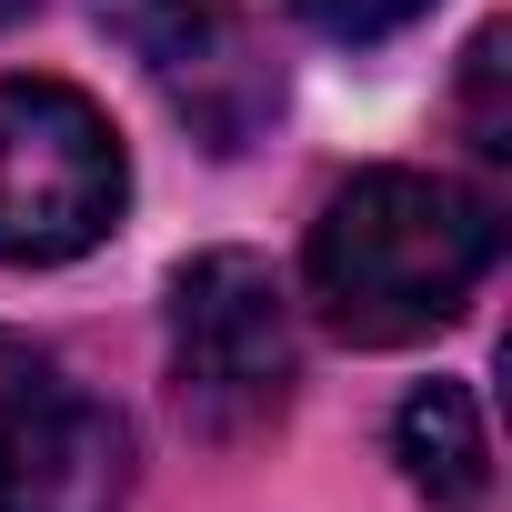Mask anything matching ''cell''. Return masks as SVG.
<instances>
[{"label": "cell", "mask_w": 512, "mask_h": 512, "mask_svg": "<svg viewBox=\"0 0 512 512\" xmlns=\"http://www.w3.org/2000/svg\"><path fill=\"white\" fill-rule=\"evenodd\" d=\"M492 262H502L492 201L442 171H352L312 221V302L362 352L442 332Z\"/></svg>", "instance_id": "obj_1"}, {"label": "cell", "mask_w": 512, "mask_h": 512, "mask_svg": "<svg viewBox=\"0 0 512 512\" xmlns=\"http://www.w3.org/2000/svg\"><path fill=\"white\" fill-rule=\"evenodd\" d=\"M131 201L121 131L71 81H0V262L51 272L111 241Z\"/></svg>", "instance_id": "obj_2"}, {"label": "cell", "mask_w": 512, "mask_h": 512, "mask_svg": "<svg viewBox=\"0 0 512 512\" xmlns=\"http://www.w3.org/2000/svg\"><path fill=\"white\" fill-rule=\"evenodd\" d=\"M171 392L211 442L262 432L292 402V312H282L272 262L191 251L171 272Z\"/></svg>", "instance_id": "obj_3"}, {"label": "cell", "mask_w": 512, "mask_h": 512, "mask_svg": "<svg viewBox=\"0 0 512 512\" xmlns=\"http://www.w3.org/2000/svg\"><path fill=\"white\" fill-rule=\"evenodd\" d=\"M131 432L41 342L0 332V512H121Z\"/></svg>", "instance_id": "obj_4"}, {"label": "cell", "mask_w": 512, "mask_h": 512, "mask_svg": "<svg viewBox=\"0 0 512 512\" xmlns=\"http://www.w3.org/2000/svg\"><path fill=\"white\" fill-rule=\"evenodd\" d=\"M101 31L231 151L241 121L262 111V71H251V41H241V0H91Z\"/></svg>", "instance_id": "obj_5"}, {"label": "cell", "mask_w": 512, "mask_h": 512, "mask_svg": "<svg viewBox=\"0 0 512 512\" xmlns=\"http://www.w3.org/2000/svg\"><path fill=\"white\" fill-rule=\"evenodd\" d=\"M392 442H402V472H412L422 502L482 512V492H492V442H482V412H472L462 382H422V392L402 402Z\"/></svg>", "instance_id": "obj_6"}, {"label": "cell", "mask_w": 512, "mask_h": 512, "mask_svg": "<svg viewBox=\"0 0 512 512\" xmlns=\"http://www.w3.org/2000/svg\"><path fill=\"white\" fill-rule=\"evenodd\" d=\"M292 11L312 31H332V41H382V31H402L422 11V0H292Z\"/></svg>", "instance_id": "obj_7"}, {"label": "cell", "mask_w": 512, "mask_h": 512, "mask_svg": "<svg viewBox=\"0 0 512 512\" xmlns=\"http://www.w3.org/2000/svg\"><path fill=\"white\" fill-rule=\"evenodd\" d=\"M21 11H31V0H0V31H11V21H21Z\"/></svg>", "instance_id": "obj_8"}]
</instances>
